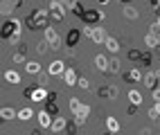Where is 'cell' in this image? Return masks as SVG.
<instances>
[{
  "instance_id": "cell-1",
  "label": "cell",
  "mask_w": 160,
  "mask_h": 135,
  "mask_svg": "<svg viewBox=\"0 0 160 135\" xmlns=\"http://www.w3.org/2000/svg\"><path fill=\"white\" fill-rule=\"evenodd\" d=\"M20 36H23V27H20V20L7 16L2 20V38L9 41V43H18Z\"/></svg>"
},
{
  "instance_id": "cell-2",
  "label": "cell",
  "mask_w": 160,
  "mask_h": 135,
  "mask_svg": "<svg viewBox=\"0 0 160 135\" xmlns=\"http://www.w3.org/2000/svg\"><path fill=\"white\" fill-rule=\"evenodd\" d=\"M48 20H50L48 9H34V12L27 16V25H29V29H45Z\"/></svg>"
},
{
  "instance_id": "cell-3",
  "label": "cell",
  "mask_w": 160,
  "mask_h": 135,
  "mask_svg": "<svg viewBox=\"0 0 160 135\" xmlns=\"http://www.w3.org/2000/svg\"><path fill=\"white\" fill-rule=\"evenodd\" d=\"M81 32H83V36H86V38H90L92 43H97V45H104V41L108 38L106 29L99 27V25H86V27L81 29Z\"/></svg>"
},
{
  "instance_id": "cell-4",
  "label": "cell",
  "mask_w": 160,
  "mask_h": 135,
  "mask_svg": "<svg viewBox=\"0 0 160 135\" xmlns=\"http://www.w3.org/2000/svg\"><path fill=\"white\" fill-rule=\"evenodd\" d=\"M66 7H68V5H63L61 0H52L50 7H48L50 18H52V20H57V23H61V20L66 18Z\"/></svg>"
},
{
  "instance_id": "cell-5",
  "label": "cell",
  "mask_w": 160,
  "mask_h": 135,
  "mask_svg": "<svg viewBox=\"0 0 160 135\" xmlns=\"http://www.w3.org/2000/svg\"><path fill=\"white\" fill-rule=\"evenodd\" d=\"M43 38L50 43V47H52V50H59V47H61V34L57 32L54 27H50V25H48V27L43 29Z\"/></svg>"
},
{
  "instance_id": "cell-6",
  "label": "cell",
  "mask_w": 160,
  "mask_h": 135,
  "mask_svg": "<svg viewBox=\"0 0 160 135\" xmlns=\"http://www.w3.org/2000/svg\"><path fill=\"white\" fill-rule=\"evenodd\" d=\"M81 20L86 25H99L104 20V12H102V9H86L83 16H81Z\"/></svg>"
},
{
  "instance_id": "cell-7",
  "label": "cell",
  "mask_w": 160,
  "mask_h": 135,
  "mask_svg": "<svg viewBox=\"0 0 160 135\" xmlns=\"http://www.w3.org/2000/svg\"><path fill=\"white\" fill-rule=\"evenodd\" d=\"M48 95H50V90L41 88V86H34V88H32V97H29V101H34V104H45Z\"/></svg>"
},
{
  "instance_id": "cell-8",
  "label": "cell",
  "mask_w": 160,
  "mask_h": 135,
  "mask_svg": "<svg viewBox=\"0 0 160 135\" xmlns=\"http://www.w3.org/2000/svg\"><path fill=\"white\" fill-rule=\"evenodd\" d=\"M63 72H66V63L63 61H52V63L48 65V75L50 77H63Z\"/></svg>"
},
{
  "instance_id": "cell-9",
  "label": "cell",
  "mask_w": 160,
  "mask_h": 135,
  "mask_svg": "<svg viewBox=\"0 0 160 135\" xmlns=\"http://www.w3.org/2000/svg\"><path fill=\"white\" fill-rule=\"evenodd\" d=\"M52 122H54V115H52L48 108L38 110V126H41V128H50V126H52Z\"/></svg>"
},
{
  "instance_id": "cell-10",
  "label": "cell",
  "mask_w": 160,
  "mask_h": 135,
  "mask_svg": "<svg viewBox=\"0 0 160 135\" xmlns=\"http://www.w3.org/2000/svg\"><path fill=\"white\" fill-rule=\"evenodd\" d=\"M142 77H144V72L140 68H131L129 72H124V81L126 84H138V81H142Z\"/></svg>"
},
{
  "instance_id": "cell-11",
  "label": "cell",
  "mask_w": 160,
  "mask_h": 135,
  "mask_svg": "<svg viewBox=\"0 0 160 135\" xmlns=\"http://www.w3.org/2000/svg\"><path fill=\"white\" fill-rule=\"evenodd\" d=\"M144 45H147V50H156L160 45V36L153 32V29H149V32L144 34Z\"/></svg>"
},
{
  "instance_id": "cell-12",
  "label": "cell",
  "mask_w": 160,
  "mask_h": 135,
  "mask_svg": "<svg viewBox=\"0 0 160 135\" xmlns=\"http://www.w3.org/2000/svg\"><path fill=\"white\" fill-rule=\"evenodd\" d=\"M90 106H88V104H81V106H79V110L77 113H74V122H77V124H86V119H88V115H90Z\"/></svg>"
},
{
  "instance_id": "cell-13",
  "label": "cell",
  "mask_w": 160,
  "mask_h": 135,
  "mask_svg": "<svg viewBox=\"0 0 160 135\" xmlns=\"http://www.w3.org/2000/svg\"><path fill=\"white\" fill-rule=\"evenodd\" d=\"M45 108L52 113V115H59V101H57V92H50L48 95V99H45Z\"/></svg>"
},
{
  "instance_id": "cell-14",
  "label": "cell",
  "mask_w": 160,
  "mask_h": 135,
  "mask_svg": "<svg viewBox=\"0 0 160 135\" xmlns=\"http://www.w3.org/2000/svg\"><path fill=\"white\" fill-rule=\"evenodd\" d=\"M63 84L66 86H77L79 84V77L72 68H66V72H63Z\"/></svg>"
},
{
  "instance_id": "cell-15",
  "label": "cell",
  "mask_w": 160,
  "mask_h": 135,
  "mask_svg": "<svg viewBox=\"0 0 160 135\" xmlns=\"http://www.w3.org/2000/svg\"><path fill=\"white\" fill-rule=\"evenodd\" d=\"M81 36H83V32H79V29H74V27H72L70 32H68V36H66V45H68V47H74V45L79 43V38H81Z\"/></svg>"
},
{
  "instance_id": "cell-16",
  "label": "cell",
  "mask_w": 160,
  "mask_h": 135,
  "mask_svg": "<svg viewBox=\"0 0 160 135\" xmlns=\"http://www.w3.org/2000/svg\"><path fill=\"white\" fill-rule=\"evenodd\" d=\"M20 2H23V0H2V16L5 18L12 16V12L16 7H20Z\"/></svg>"
},
{
  "instance_id": "cell-17",
  "label": "cell",
  "mask_w": 160,
  "mask_h": 135,
  "mask_svg": "<svg viewBox=\"0 0 160 135\" xmlns=\"http://www.w3.org/2000/svg\"><path fill=\"white\" fill-rule=\"evenodd\" d=\"M158 81H160V77L156 75V72H147V75L142 77V84H144L149 90H153V88L158 86Z\"/></svg>"
},
{
  "instance_id": "cell-18",
  "label": "cell",
  "mask_w": 160,
  "mask_h": 135,
  "mask_svg": "<svg viewBox=\"0 0 160 135\" xmlns=\"http://www.w3.org/2000/svg\"><path fill=\"white\" fill-rule=\"evenodd\" d=\"M66 128H68V122H66V117L57 115V117H54V122H52V126H50V131H54V133H63Z\"/></svg>"
},
{
  "instance_id": "cell-19",
  "label": "cell",
  "mask_w": 160,
  "mask_h": 135,
  "mask_svg": "<svg viewBox=\"0 0 160 135\" xmlns=\"http://www.w3.org/2000/svg\"><path fill=\"white\" fill-rule=\"evenodd\" d=\"M117 86H104L99 88V97H106V99H117Z\"/></svg>"
},
{
  "instance_id": "cell-20",
  "label": "cell",
  "mask_w": 160,
  "mask_h": 135,
  "mask_svg": "<svg viewBox=\"0 0 160 135\" xmlns=\"http://www.w3.org/2000/svg\"><path fill=\"white\" fill-rule=\"evenodd\" d=\"M108 63H111V61L106 59V54H97V56H95V68H97L99 72H108Z\"/></svg>"
},
{
  "instance_id": "cell-21",
  "label": "cell",
  "mask_w": 160,
  "mask_h": 135,
  "mask_svg": "<svg viewBox=\"0 0 160 135\" xmlns=\"http://www.w3.org/2000/svg\"><path fill=\"white\" fill-rule=\"evenodd\" d=\"M0 117H2L5 122H9V119H18V110H14L12 106H2V108H0Z\"/></svg>"
},
{
  "instance_id": "cell-22",
  "label": "cell",
  "mask_w": 160,
  "mask_h": 135,
  "mask_svg": "<svg viewBox=\"0 0 160 135\" xmlns=\"http://www.w3.org/2000/svg\"><path fill=\"white\" fill-rule=\"evenodd\" d=\"M104 47L108 50V52H113V54H115V52H120V41H117L115 36H108V38L104 41Z\"/></svg>"
},
{
  "instance_id": "cell-23",
  "label": "cell",
  "mask_w": 160,
  "mask_h": 135,
  "mask_svg": "<svg viewBox=\"0 0 160 135\" xmlns=\"http://www.w3.org/2000/svg\"><path fill=\"white\" fill-rule=\"evenodd\" d=\"M122 16L129 18V20H135L138 18V9L133 5H122Z\"/></svg>"
},
{
  "instance_id": "cell-24",
  "label": "cell",
  "mask_w": 160,
  "mask_h": 135,
  "mask_svg": "<svg viewBox=\"0 0 160 135\" xmlns=\"http://www.w3.org/2000/svg\"><path fill=\"white\" fill-rule=\"evenodd\" d=\"M5 81H7V84H12V86H16V84H20V75L16 70H7L5 72Z\"/></svg>"
},
{
  "instance_id": "cell-25",
  "label": "cell",
  "mask_w": 160,
  "mask_h": 135,
  "mask_svg": "<svg viewBox=\"0 0 160 135\" xmlns=\"http://www.w3.org/2000/svg\"><path fill=\"white\" fill-rule=\"evenodd\" d=\"M25 72H27V75H41V63H38V61H27V63H25Z\"/></svg>"
},
{
  "instance_id": "cell-26",
  "label": "cell",
  "mask_w": 160,
  "mask_h": 135,
  "mask_svg": "<svg viewBox=\"0 0 160 135\" xmlns=\"http://www.w3.org/2000/svg\"><path fill=\"white\" fill-rule=\"evenodd\" d=\"M142 92L140 90H129V104H135V106H142Z\"/></svg>"
},
{
  "instance_id": "cell-27",
  "label": "cell",
  "mask_w": 160,
  "mask_h": 135,
  "mask_svg": "<svg viewBox=\"0 0 160 135\" xmlns=\"http://www.w3.org/2000/svg\"><path fill=\"white\" fill-rule=\"evenodd\" d=\"M32 117H34V110H32V108L25 106V108L18 110V119H20V122H27V119H32Z\"/></svg>"
},
{
  "instance_id": "cell-28",
  "label": "cell",
  "mask_w": 160,
  "mask_h": 135,
  "mask_svg": "<svg viewBox=\"0 0 160 135\" xmlns=\"http://www.w3.org/2000/svg\"><path fill=\"white\" fill-rule=\"evenodd\" d=\"M106 128H108L111 133H117L120 131V122H117L115 117H106Z\"/></svg>"
},
{
  "instance_id": "cell-29",
  "label": "cell",
  "mask_w": 160,
  "mask_h": 135,
  "mask_svg": "<svg viewBox=\"0 0 160 135\" xmlns=\"http://www.w3.org/2000/svg\"><path fill=\"white\" fill-rule=\"evenodd\" d=\"M70 12H72L74 16H79V18H81V16H83V12H86V7H83V5L79 2V0H77V2H74V5L70 7Z\"/></svg>"
},
{
  "instance_id": "cell-30",
  "label": "cell",
  "mask_w": 160,
  "mask_h": 135,
  "mask_svg": "<svg viewBox=\"0 0 160 135\" xmlns=\"http://www.w3.org/2000/svg\"><path fill=\"white\" fill-rule=\"evenodd\" d=\"M79 106H81V101H79L77 97H70V101H68V108H70V113H72V115L79 110Z\"/></svg>"
},
{
  "instance_id": "cell-31",
  "label": "cell",
  "mask_w": 160,
  "mask_h": 135,
  "mask_svg": "<svg viewBox=\"0 0 160 135\" xmlns=\"http://www.w3.org/2000/svg\"><path fill=\"white\" fill-rule=\"evenodd\" d=\"M12 61H14V63H27V59H25L23 52H16V54L12 56Z\"/></svg>"
},
{
  "instance_id": "cell-32",
  "label": "cell",
  "mask_w": 160,
  "mask_h": 135,
  "mask_svg": "<svg viewBox=\"0 0 160 135\" xmlns=\"http://www.w3.org/2000/svg\"><path fill=\"white\" fill-rule=\"evenodd\" d=\"M129 59H131V61H142V52H140V50H131V52H129Z\"/></svg>"
},
{
  "instance_id": "cell-33",
  "label": "cell",
  "mask_w": 160,
  "mask_h": 135,
  "mask_svg": "<svg viewBox=\"0 0 160 135\" xmlns=\"http://www.w3.org/2000/svg\"><path fill=\"white\" fill-rule=\"evenodd\" d=\"M108 72H120V61H117V59H111V63H108Z\"/></svg>"
},
{
  "instance_id": "cell-34",
  "label": "cell",
  "mask_w": 160,
  "mask_h": 135,
  "mask_svg": "<svg viewBox=\"0 0 160 135\" xmlns=\"http://www.w3.org/2000/svg\"><path fill=\"white\" fill-rule=\"evenodd\" d=\"M151 61H153V56H151V50H147V52H142V63H147V65H151Z\"/></svg>"
},
{
  "instance_id": "cell-35",
  "label": "cell",
  "mask_w": 160,
  "mask_h": 135,
  "mask_svg": "<svg viewBox=\"0 0 160 135\" xmlns=\"http://www.w3.org/2000/svg\"><path fill=\"white\" fill-rule=\"evenodd\" d=\"M79 88H83V90H90V81L86 79V77H79V84H77Z\"/></svg>"
},
{
  "instance_id": "cell-36",
  "label": "cell",
  "mask_w": 160,
  "mask_h": 135,
  "mask_svg": "<svg viewBox=\"0 0 160 135\" xmlns=\"http://www.w3.org/2000/svg\"><path fill=\"white\" fill-rule=\"evenodd\" d=\"M147 115L151 117V119H158V117H160V113H158V108L153 106V108H149V113H147Z\"/></svg>"
},
{
  "instance_id": "cell-37",
  "label": "cell",
  "mask_w": 160,
  "mask_h": 135,
  "mask_svg": "<svg viewBox=\"0 0 160 135\" xmlns=\"http://www.w3.org/2000/svg\"><path fill=\"white\" fill-rule=\"evenodd\" d=\"M151 95H153V101H160V86H156L151 90Z\"/></svg>"
},
{
  "instance_id": "cell-38",
  "label": "cell",
  "mask_w": 160,
  "mask_h": 135,
  "mask_svg": "<svg viewBox=\"0 0 160 135\" xmlns=\"http://www.w3.org/2000/svg\"><path fill=\"white\" fill-rule=\"evenodd\" d=\"M151 29H153V32H156L158 36H160V16H158V20H156V23L151 25Z\"/></svg>"
},
{
  "instance_id": "cell-39",
  "label": "cell",
  "mask_w": 160,
  "mask_h": 135,
  "mask_svg": "<svg viewBox=\"0 0 160 135\" xmlns=\"http://www.w3.org/2000/svg\"><path fill=\"white\" fill-rule=\"evenodd\" d=\"M32 88H34V86H29V88H25V90H23V95H25V97H27V99H29V97H32Z\"/></svg>"
},
{
  "instance_id": "cell-40",
  "label": "cell",
  "mask_w": 160,
  "mask_h": 135,
  "mask_svg": "<svg viewBox=\"0 0 160 135\" xmlns=\"http://www.w3.org/2000/svg\"><path fill=\"white\" fill-rule=\"evenodd\" d=\"M61 2H63V5H68V7H72L74 2H77V0H61Z\"/></svg>"
},
{
  "instance_id": "cell-41",
  "label": "cell",
  "mask_w": 160,
  "mask_h": 135,
  "mask_svg": "<svg viewBox=\"0 0 160 135\" xmlns=\"http://www.w3.org/2000/svg\"><path fill=\"white\" fill-rule=\"evenodd\" d=\"M97 2H99V5H108V2H111V0H97Z\"/></svg>"
},
{
  "instance_id": "cell-42",
  "label": "cell",
  "mask_w": 160,
  "mask_h": 135,
  "mask_svg": "<svg viewBox=\"0 0 160 135\" xmlns=\"http://www.w3.org/2000/svg\"><path fill=\"white\" fill-rule=\"evenodd\" d=\"M120 2H122V5H129V2H131V0H120Z\"/></svg>"
},
{
  "instance_id": "cell-43",
  "label": "cell",
  "mask_w": 160,
  "mask_h": 135,
  "mask_svg": "<svg viewBox=\"0 0 160 135\" xmlns=\"http://www.w3.org/2000/svg\"><path fill=\"white\" fill-rule=\"evenodd\" d=\"M156 108H158V113H160V101H156Z\"/></svg>"
},
{
  "instance_id": "cell-44",
  "label": "cell",
  "mask_w": 160,
  "mask_h": 135,
  "mask_svg": "<svg viewBox=\"0 0 160 135\" xmlns=\"http://www.w3.org/2000/svg\"><path fill=\"white\" fill-rule=\"evenodd\" d=\"M156 75H158V77H160V68H158V70H156Z\"/></svg>"
},
{
  "instance_id": "cell-45",
  "label": "cell",
  "mask_w": 160,
  "mask_h": 135,
  "mask_svg": "<svg viewBox=\"0 0 160 135\" xmlns=\"http://www.w3.org/2000/svg\"><path fill=\"white\" fill-rule=\"evenodd\" d=\"M151 2H153V5H156V2H158V0H151Z\"/></svg>"
}]
</instances>
